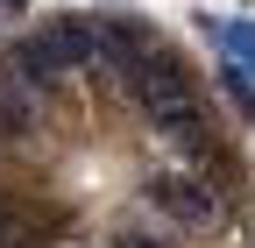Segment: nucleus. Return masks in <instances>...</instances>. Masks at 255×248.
I'll list each match as a JSON object with an SVG mask.
<instances>
[{
	"label": "nucleus",
	"instance_id": "nucleus-7",
	"mask_svg": "<svg viewBox=\"0 0 255 248\" xmlns=\"http://www.w3.org/2000/svg\"><path fill=\"white\" fill-rule=\"evenodd\" d=\"M0 248H7V234H0Z\"/></svg>",
	"mask_w": 255,
	"mask_h": 248
},
{
	"label": "nucleus",
	"instance_id": "nucleus-5",
	"mask_svg": "<svg viewBox=\"0 0 255 248\" xmlns=\"http://www.w3.org/2000/svg\"><path fill=\"white\" fill-rule=\"evenodd\" d=\"M114 248H163V241H156V234H121Z\"/></svg>",
	"mask_w": 255,
	"mask_h": 248
},
{
	"label": "nucleus",
	"instance_id": "nucleus-3",
	"mask_svg": "<svg viewBox=\"0 0 255 248\" xmlns=\"http://www.w3.org/2000/svg\"><path fill=\"white\" fill-rule=\"evenodd\" d=\"M0 135H7V142L43 135V100H36V92H21L7 71H0Z\"/></svg>",
	"mask_w": 255,
	"mask_h": 248
},
{
	"label": "nucleus",
	"instance_id": "nucleus-1",
	"mask_svg": "<svg viewBox=\"0 0 255 248\" xmlns=\"http://www.w3.org/2000/svg\"><path fill=\"white\" fill-rule=\"evenodd\" d=\"M149 199L163 206L177 227H206V220H220V184L199 177V170H156V177H149Z\"/></svg>",
	"mask_w": 255,
	"mask_h": 248
},
{
	"label": "nucleus",
	"instance_id": "nucleus-6",
	"mask_svg": "<svg viewBox=\"0 0 255 248\" xmlns=\"http://www.w3.org/2000/svg\"><path fill=\"white\" fill-rule=\"evenodd\" d=\"M21 7H28V0H0V21H7V14H21Z\"/></svg>",
	"mask_w": 255,
	"mask_h": 248
},
{
	"label": "nucleus",
	"instance_id": "nucleus-4",
	"mask_svg": "<svg viewBox=\"0 0 255 248\" xmlns=\"http://www.w3.org/2000/svg\"><path fill=\"white\" fill-rule=\"evenodd\" d=\"M213 43H227V64L255 85V21H213Z\"/></svg>",
	"mask_w": 255,
	"mask_h": 248
},
{
	"label": "nucleus",
	"instance_id": "nucleus-2",
	"mask_svg": "<svg viewBox=\"0 0 255 248\" xmlns=\"http://www.w3.org/2000/svg\"><path fill=\"white\" fill-rule=\"evenodd\" d=\"M149 128L163 135L170 149H206V107H199V92L177 100V107H163V114H149Z\"/></svg>",
	"mask_w": 255,
	"mask_h": 248
}]
</instances>
